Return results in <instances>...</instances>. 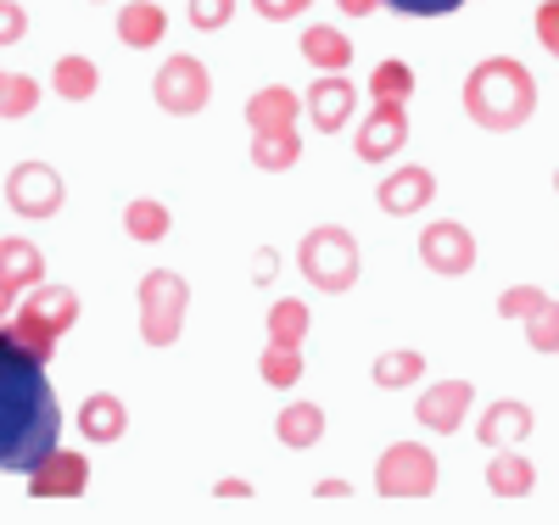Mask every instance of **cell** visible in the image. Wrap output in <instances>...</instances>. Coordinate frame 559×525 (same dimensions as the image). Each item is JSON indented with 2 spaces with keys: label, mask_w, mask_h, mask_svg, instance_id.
<instances>
[{
  "label": "cell",
  "mask_w": 559,
  "mask_h": 525,
  "mask_svg": "<svg viewBox=\"0 0 559 525\" xmlns=\"http://www.w3.org/2000/svg\"><path fill=\"white\" fill-rule=\"evenodd\" d=\"M62 437V403L39 358L0 336V475H28Z\"/></svg>",
  "instance_id": "1"
},
{
  "label": "cell",
  "mask_w": 559,
  "mask_h": 525,
  "mask_svg": "<svg viewBox=\"0 0 559 525\" xmlns=\"http://www.w3.org/2000/svg\"><path fill=\"white\" fill-rule=\"evenodd\" d=\"M464 112L487 134H509L537 112V79L515 57H487L464 79Z\"/></svg>",
  "instance_id": "2"
},
{
  "label": "cell",
  "mask_w": 559,
  "mask_h": 525,
  "mask_svg": "<svg viewBox=\"0 0 559 525\" xmlns=\"http://www.w3.org/2000/svg\"><path fill=\"white\" fill-rule=\"evenodd\" d=\"M297 269H302V279L313 285V291L342 297V291H353V285H358V241H353L342 224H319V229L302 235Z\"/></svg>",
  "instance_id": "3"
},
{
  "label": "cell",
  "mask_w": 559,
  "mask_h": 525,
  "mask_svg": "<svg viewBox=\"0 0 559 525\" xmlns=\"http://www.w3.org/2000/svg\"><path fill=\"white\" fill-rule=\"evenodd\" d=\"M185 313H191V285H185L174 269H152L140 279V342L146 347H174Z\"/></svg>",
  "instance_id": "4"
},
{
  "label": "cell",
  "mask_w": 559,
  "mask_h": 525,
  "mask_svg": "<svg viewBox=\"0 0 559 525\" xmlns=\"http://www.w3.org/2000/svg\"><path fill=\"white\" fill-rule=\"evenodd\" d=\"M376 492L386 503H426L437 492V453L426 442H392L376 464Z\"/></svg>",
  "instance_id": "5"
},
{
  "label": "cell",
  "mask_w": 559,
  "mask_h": 525,
  "mask_svg": "<svg viewBox=\"0 0 559 525\" xmlns=\"http://www.w3.org/2000/svg\"><path fill=\"white\" fill-rule=\"evenodd\" d=\"M62 202H68V184H62V174H57L51 163L28 157V163H17V168L7 174V207H12L17 218L45 224V218L62 213Z\"/></svg>",
  "instance_id": "6"
},
{
  "label": "cell",
  "mask_w": 559,
  "mask_h": 525,
  "mask_svg": "<svg viewBox=\"0 0 559 525\" xmlns=\"http://www.w3.org/2000/svg\"><path fill=\"white\" fill-rule=\"evenodd\" d=\"M152 95H157V107L168 112V118H197L207 102H213V73L202 68V57H168L163 68H157V84H152Z\"/></svg>",
  "instance_id": "7"
},
{
  "label": "cell",
  "mask_w": 559,
  "mask_h": 525,
  "mask_svg": "<svg viewBox=\"0 0 559 525\" xmlns=\"http://www.w3.org/2000/svg\"><path fill=\"white\" fill-rule=\"evenodd\" d=\"M90 492V458L84 453H68V448H51L34 469H28V498L34 503H73Z\"/></svg>",
  "instance_id": "8"
},
{
  "label": "cell",
  "mask_w": 559,
  "mask_h": 525,
  "mask_svg": "<svg viewBox=\"0 0 559 525\" xmlns=\"http://www.w3.org/2000/svg\"><path fill=\"white\" fill-rule=\"evenodd\" d=\"M408 146V102H369V118L353 134L358 163H392Z\"/></svg>",
  "instance_id": "9"
},
{
  "label": "cell",
  "mask_w": 559,
  "mask_h": 525,
  "mask_svg": "<svg viewBox=\"0 0 559 525\" xmlns=\"http://www.w3.org/2000/svg\"><path fill=\"white\" fill-rule=\"evenodd\" d=\"M419 263H426L431 274H442V279H464L476 269V235L459 218H442V224H431L426 235H419Z\"/></svg>",
  "instance_id": "10"
},
{
  "label": "cell",
  "mask_w": 559,
  "mask_h": 525,
  "mask_svg": "<svg viewBox=\"0 0 559 525\" xmlns=\"http://www.w3.org/2000/svg\"><path fill=\"white\" fill-rule=\"evenodd\" d=\"M302 112L313 118L319 134H342L353 123V112H358V90L347 84V73H319L313 90L302 95Z\"/></svg>",
  "instance_id": "11"
},
{
  "label": "cell",
  "mask_w": 559,
  "mask_h": 525,
  "mask_svg": "<svg viewBox=\"0 0 559 525\" xmlns=\"http://www.w3.org/2000/svg\"><path fill=\"white\" fill-rule=\"evenodd\" d=\"M476 408V386L471 380H437V386L419 397V425H426V431H437V437H459V425H464V414Z\"/></svg>",
  "instance_id": "12"
},
{
  "label": "cell",
  "mask_w": 559,
  "mask_h": 525,
  "mask_svg": "<svg viewBox=\"0 0 559 525\" xmlns=\"http://www.w3.org/2000/svg\"><path fill=\"white\" fill-rule=\"evenodd\" d=\"M376 202H381V213H392V218L426 213V207L437 202V174H431V168H397V174L376 190Z\"/></svg>",
  "instance_id": "13"
},
{
  "label": "cell",
  "mask_w": 559,
  "mask_h": 525,
  "mask_svg": "<svg viewBox=\"0 0 559 525\" xmlns=\"http://www.w3.org/2000/svg\"><path fill=\"white\" fill-rule=\"evenodd\" d=\"M17 313L39 319L51 336H68V330L79 324V291H73V285H57V279H39L34 291H23Z\"/></svg>",
  "instance_id": "14"
},
{
  "label": "cell",
  "mask_w": 559,
  "mask_h": 525,
  "mask_svg": "<svg viewBox=\"0 0 559 525\" xmlns=\"http://www.w3.org/2000/svg\"><path fill=\"white\" fill-rule=\"evenodd\" d=\"M532 408L526 403H515V397H498L481 419H476V437H481V448L492 453V448H521L526 437H532Z\"/></svg>",
  "instance_id": "15"
},
{
  "label": "cell",
  "mask_w": 559,
  "mask_h": 525,
  "mask_svg": "<svg viewBox=\"0 0 559 525\" xmlns=\"http://www.w3.org/2000/svg\"><path fill=\"white\" fill-rule=\"evenodd\" d=\"M302 118V95L286 84H263L252 102H247V129L252 134H280V129H297Z\"/></svg>",
  "instance_id": "16"
},
{
  "label": "cell",
  "mask_w": 559,
  "mask_h": 525,
  "mask_svg": "<svg viewBox=\"0 0 559 525\" xmlns=\"http://www.w3.org/2000/svg\"><path fill=\"white\" fill-rule=\"evenodd\" d=\"M39 279H45V258H39V247L23 241V235H7V241H0V291L17 302L23 291H34Z\"/></svg>",
  "instance_id": "17"
},
{
  "label": "cell",
  "mask_w": 559,
  "mask_h": 525,
  "mask_svg": "<svg viewBox=\"0 0 559 525\" xmlns=\"http://www.w3.org/2000/svg\"><path fill=\"white\" fill-rule=\"evenodd\" d=\"M532 487H537L532 458H521L515 448H492V458H487V492L503 498V503H521V498H532Z\"/></svg>",
  "instance_id": "18"
},
{
  "label": "cell",
  "mask_w": 559,
  "mask_h": 525,
  "mask_svg": "<svg viewBox=\"0 0 559 525\" xmlns=\"http://www.w3.org/2000/svg\"><path fill=\"white\" fill-rule=\"evenodd\" d=\"M79 431H84V442H102V448L123 442V431H129V408H123V397H112V392H90L84 408H79Z\"/></svg>",
  "instance_id": "19"
},
{
  "label": "cell",
  "mask_w": 559,
  "mask_h": 525,
  "mask_svg": "<svg viewBox=\"0 0 559 525\" xmlns=\"http://www.w3.org/2000/svg\"><path fill=\"white\" fill-rule=\"evenodd\" d=\"M118 39L129 45V51H152V45L168 39V12L157 7V0H129V7L118 12Z\"/></svg>",
  "instance_id": "20"
},
{
  "label": "cell",
  "mask_w": 559,
  "mask_h": 525,
  "mask_svg": "<svg viewBox=\"0 0 559 525\" xmlns=\"http://www.w3.org/2000/svg\"><path fill=\"white\" fill-rule=\"evenodd\" d=\"M302 62L319 68V73H347L353 39H347L336 23H313V28H302Z\"/></svg>",
  "instance_id": "21"
},
{
  "label": "cell",
  "mask_w": 559,
  "mask_h": 525,
  "mask_svg": "<svg viewBox=\"0 0 559 525\" xmlns=\"http://www.w3.org/2000/svg\"><path fill=\"white\" fill-rule=\"evenodd\" d=\"M274 437H280V448H292V453L319 448L324 442V408L319 403H292L286 414L274 419Z\"/></svg>",
  "instance_id": "22"
},
{
  "label": "cell",
  "mask_w": 559,
  "mask_h": 525,
  "mask_svg": "<svg viewBox=\"0 0 559 525\" xmlns=\"http://www.w3.org/2000/svg\"><path fill=\"white\" fill-rule=\"evenodd\" d=\"M51 90H57V102H90V95L102 90V68L90 57H57Z\"/></svg>",
  "instance_id": "23"
},
{
  "label": "cell",
  "mask_w": 559,
  "mask_h": 525,
  "mask_svg": "<svg viewBox=\"0 0 559 525\" xmlns=\"http://www.w3.org/2000/svg\"><path fill=\"white\" fill-rule=\"evenodd\" d=\"M168 229H174V213L163 202H152V196H140V202L123 207V235H129V241H140V247L168 241Z\"/></svg>",
  "instance_id": "24"
},
{
  "label": "cell",
  "mask_w": 559,
  "mask_h": 525,
  "mask_svg": "<svg viewBox=\"0 0 559 525\" xmlns=\"http://www.w3.org/2000/svg\"><path fill=\"white\" fill-rule=\"evenodd\" d=\"M302 163V134L297 129H280V134H252V168L263 174H286Z\"/></svg>",
  "instance_id": "25"
},
{
  "label": "cell",
  "mask_w": 559,
  "mask_h": 525,
  "mask_svg": "<svg viewBox=\"0 0 559 525\" xmlns=\"http://www.w3.org/2000/svg\"><path fill=\"white\" fill-rule=\"evenodd\" d=\"M0 336H7L12 347H23L28 358H39V363H51V353H57V342H62V336H51L39 319H28V313H17V308L0 319Z\"/></svg>",
  "instance_id": "26"
},
{
  "label": "cell",
  "mask_w": 559,
  "mask_h": 525,
  "mask_svg": "<svg viewBox=\"0 0 559 525\" xmlns=\"http://www.w3.org/2000/svg\"><path fill=\"white\" fill-rule=\"evenodd\" d=\"M419 374H426V358H419L414 347H392V353H381L376 363H369V380H376L381 392H403Z\"/></svg>",
  "instance_id": "27"
},
{
  "label": "cell",
  "mask_w": 559,
  "mask_h": 525,
  "mask_svg": "<svg viewBox=\"0 0 559 525\" xmlns=\"http://www.w3.org/2000/svg\"><path fill=\"white\" fill-rule=\"evenodd\" d=\"M308 324H313V313H308L302 297H280V302L269 308V342H280V347H302Z\"/></svg>",
  "instance_id": "28"
},
{
  "label": "cell",
  "mask_w": 559,
  "mask_h": 525,
  "mask_svg": "<svg viewBox=\"0 0 559 525\" xmlns=\"http://www.w3.org/2000/svg\"><path fill=\"white\" fill-rule=\"evenodd\" d=\"M258 369H263V386H274V392H292L297 380H302V353H297V347H280V342H269V347H263V358H258Z\"/></svg>",
  "instance_id": "29"
},
{
  "label": "cell",
  "mask_w": 559,
  "mask_h": 525,
  "mask_svg": "<svg viewBox=\"0 0 559 525\" xmlns=\"http://www.w3.org/2000/svg\"><path fill=\"white\" fill-rule=\"evenodd\" d=\"M34 107H39V79L0 73V118H28Z\"/></svg>",
  "instance_id": "30"
},
{
  "label": "cell",
  "mask_w": 559,
  "mask_h": 525,
  "mask_svg": "<svg viewBox=\"0 0 559 525\" xmlns=\"http://www.w3.org/2000/svg\"><path fill=\"white\" fill-rule=\"evenodd\" d=\"M369 95L376 102H414V68L408 62H381L369 73Z\"/></svg>",
  "instance_id": "31"
},
{
  "label": "cell",
  "mask_w": 559,
  "mask_h": 525,
  "mask_svg": "<svg viewBox=\"0 0 559 525\" xmlns=\"http://www.w3.org/2000/svg\"><path fill=\"white\" fill-rule=\"evenodd\" d=\"M526 342H532V353H548V358L559 353V302L554 297L526 319Z\"/></svg>",
  "instance_id": "32"
},
{
  "label": "cell",
  "mask_w": 559,
  "mask_h": 525,
  "mask_svg": "<svg viewBox=\"0 0 559 525\" xmlns=\"http://www.w3.org/2000/svg\"><path fill=\"white\" fill-rule=\"evenodd\" d=\"M543 302H548V291H537V285H509V291L498 297V319H509V324H526Z\"/></svg>",
  "instance_id": "33"
},
{
  "label": "cell",
  "mask_w": 559,
  "mask_h": 525,
  "mask_svg": "<svg viewBox=\"0 0 559 525\" xmlns=\"http://www.w3.org/2000/svg\"><path fill=\"white\" fill-rule=\"evenodd\" d=\"M191 28H202V34H218L229 17H236V0H191Z\"/></svg>",
  "instance_id": "34"
},
{
  "label": "cell",
  "mask_w": 559,
  "mask_h": 525,
  "mask_svg": "<svg viewBox=\"0 0 559 525\" xmlns=\"http://www.w3.org/2000/svg\"><path fill=\"white\" fill-rule=\"evenodd\" d=\"M381 7H392L403 17H448V12L464 7V0H381Z\"/></svg>",
  "instance_id": "35"
},
{
  "label": "cell",
  "mask_w": 559,
  "mask_h": 525,
  "mask_svg": "<svg viewBox=\"0 0 559 525\" xmlns=\"http://www.w3.org/2000/svg\"><path fill=\"white\" fill-rule=\"evenodd\" d=\"M28 34V7L23 0H0V45H17Z\"/></svg>",
  "instance_id": "36"
},
{
  "label": "cell",
  "mask_w": 559,
  "mask_h": 525,
  "mask_svg": "<svg viewBox=\"0 0 559 525\" xmlns=\"http://www.w3.org/2000/svg\"><path fill=\"white\" fill-rule=\"evenodd\" d=\"M532 28H537V39H543V51L559 57V0H543L537 17H532Z\"/></svg>",
  "instance_id": "37"
},
{
  "label": "cell",
  "mask_w": 559,
  "mask_h": 525,
  "mask_svg": "<svg viewBox=\"0 0 559 525\" xmlns=\"http://www.w3.org/2000/svg\"><path fill=\"white\" fill-rule=\"evenodd\" d=\"M313 7V0H252V12L263 17V23H292V17H302Z\"/></svg>",
  "instance_id": "38"
},
{
  "label": "cell",
  "mask_w": 559,
  "mask_h": 525,
  "mask_svg": "<svg viewBox=\"0 0 559 525\" xmlns=\"http://www.w3.org/2000/svg\"><path fill=\"white\" fill-rule=\"evenodd\" d=\"M213 498H224V503H229V498H252V481H218Z\"/></svg>",
  "instance_id": "39"
},
{
  "label": "cell",
  "mask_w": 559,
  "mask_h": 525,
  "mask_svg": "<svg viewBox=\"0 0 559 525\" xmlns=\"http://www.w3.org/2000/svg\"><path fill=\"white\" fill-rule=\"evenodd\" d=\"M313 498H319V503H324V498H353V487H347V481H319Z\"/></svg>",
  "instance_id": "40"
},
{
  "label": "cell",
  "mask_w": 559,
  "mask_h": 525,
  "mask_svg": "<svg viewBox=\"0 0 559 525\" xmlns=\"http://www.w3.org/2000/svg\"><path fill=\"white\" fill-rule=\"evenodd\" d=\"M336 7H342L347 17H369V12H376V7H381V0H336Z\"/></svg>",
  "instance_id": "41"
},
{
  "label": "cell",
  "mask_w": 559,
  "mask_h": 525,
  "mask_svg": "<svg viewBox=\"0 0 559 525\" xmlns=\"http://www.w3.org/2000/svg\"><path fill=\"white\" fill-rule=\"evenodd\" d=\"M7 313H12V297H7V291H0V319H7Z\"/></svg>",
  "instance_id": "42"
},
{
  "label": "cell",
  "mask_w": 559,
  "mask_h": 525,
  "mask_svg": "<svg viewBox=\"0 0 559 525\" xmlns=\"http://www.w3.org/2000/svg\"><path fill=\"white\" fill-rule=\"evenodd\" d=\"M554 190H559V174H554Z\"/></svg>",
  "instance_id": "43"
}]
</instances>
